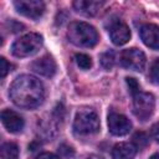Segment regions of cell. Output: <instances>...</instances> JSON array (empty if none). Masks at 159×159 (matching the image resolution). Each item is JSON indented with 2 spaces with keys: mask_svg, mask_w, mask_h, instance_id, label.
<instances>
[{
  "mask_svg": "<svg viewBox=\"0 0 159 159\" xmlns=\"http://www.w3.org/2000/svg\"><path fill=\"white\" fill-rule=\"evenodd\" d=\"M155 99L152 93L139 92L133 96V113L140 120H147L154 112Z\"/></svg>",
  "mask_w": 159,
  "mask_h": 159,
  "instance_id": "cell-5",
  "label": "cell"
},
{
  "mask_svg": "<svg viewBox=\"0 0 159 159\" xmlns=\"http://www.w3.org/2000/svg\"><path fill=\"white\" fill-rule=\"evenodd\" d=\"M120 65L124 68L142 72L145 67V55L139 48H127L120 53Z\"/></svg>",
  "mask_w": 159,
  "mask_h": 159,
  "instance_id": "cell-6",
  "label": "cell"
},
{
  "mask_svg": "<svg viewBox=\"0 0 159 159\" xmlns=\"http://www.w3.org/2000/svg\"><path fill=\"white\" fill-rule=\"evenodd\" d=\"M36 159H58V157L55 155V154H52V153H42Z\"/></svg>",
  "mask_w": 159,
  "mask_h": 159,
  "instance_id": "cell-24",
  "label": "cell"
},
{
  "mask_svg": "<svg viewBox=\"0 0 159 159\" xmlns=\"http://www.w3.org/2000/svg\"><path fill=\"white\" fill-rule=\"evenodd\" d=\"M31 68L36 73L50 78V77L55 76V73L57 71V65H56L55 60L51 56H43V57L34 61L32 65H31Z\"/></svg>",
  "mask_w": 159,
  "mask_h": 159,
  "instance_id": "cell-11",
  "label": "cell"
},
{
  "mask_svg": "<svg viewBox=\"0 0 159 159\" xmlns=\"http://www.w3.org/2000/svg\"><path fill=\"white\" fill-rule=\"evenodd\" d=\"M42 36L35 32L26 34L21 37H19L11 46V52L15 57H30L39 52V50L42 47Z\"/></svg>",
  "mask_w": 159,
  "mask_h": 159,
  "instance_id": "cell-4",
  "label": "cell"
},
{
  "mask_svg": "<svg viewBox=\"0 0 159 159\" xmlns=\"http://www.w3.org/2000/svg\"><path fill=\"white\" fill-rule=\"evenodd\" d=\"M19 147L15 143L7 142L1 145V159H17Z\"/></svg>",
  "mask_w": 159,
  "mask_h": 159,
  "instance_id": "cell-15",
  "label": "cell"
},
{
  "mask_svg": "<svg viewBox=\"0 0 159 159\" xmlns=\"http://www.w3.org/2000/svg\"><path fill=\"white\" fill-rule=\"evenodd\" d=\"M75 60H76V63L78 65V67L82 70H89L92 67V60L86 53H77L75 56Z\"/></svg>",
  "mask_w": 159,
  "mask_h": 159,
  "instance_id": "cell-17",
  "label": "cell"
},
{
  "mask_svg": "<svg viewBox=\"0 0 159 159\" xmlns=\"http://www.w3.org/2000/svg\"><path fill=\"white\" fill-rule=\"evenodd\" d=\"M58 154H60L62 158L70 159V158H72V157L75 155V150H73L70 145H67V144H61V145L58 147Z\"/></svg>",
  "mask_w": 159,
  "mask_h": 159,
  "instance_id": "cell-20",
  "label": "cell"
},
{
  "mask_svg": "<svg viewBox=\"0 0 159 159\" xmlns=\"http://www.w3.org/2000/svg\"><path fill=\"white\" fill-rule=\"evenodd\" d=\"M1 123L10 133H19L24 128L22 117L11 109H4L1 112Z\"/></svg>",
  "mask_w": 159,
  "mask_h": 159,
  "instance_id": "cell-10",
  "label": "cell"
},
{
  "mask_svg": "<svg viewBox=\"0 0 159 159\" xmlns=\"http://www.w3.org/2000/svg\"><path fill=\"white\" fill-rule=\"evenodd\" d=\"M88 159H103L102 157H98V155H92V157H89Z\"/></svg>",
  "mask_w": 159,
  "mask_h": 159,
  "instance_id": "cell-26",
  "label": "cell"
},
{
  "mask_svg": "<svg viewBox=\"0 0 159 159\" xmlns=\"http://www.w3.org/2000/svg\"><path fill=\"white\" fill-rule=\"evenodd\" d=\"M137 147L133 143H118L112 149V159H133Z\"/></svg>",
  "mask_w": 159,
  "mask_h": 159,
  "instance_id": "cell-14",
  "label": "cell"
},
{
  "mask_svg": "<svg viewBox=\"0 0 159 159\" xmlns=\"http://www.w3.org/2000/svg\"><path fill=\"white\" fill-rule=\"evenodd\" d=\"M149 80L154 84H159V58H157L149 70Z\"/></svg>",
  "mask_w": 159,
  "mask_h": 159,
  "instance_id": "cell-18",
  "label": "cell"
},
{
  "mask_svg": "<svg viewBox=\"0 0 159 159\" xmlns=\"http://www.w3.org/2000/svg\"><path fill=\"white\" fill-rule=\"evenodd\" d=\"M108 32H109V37L112 40V42L117 46H122L124 43H127L130 39V30L129 27L120 20L116 19L112 20L109 22V27H108Z\"/></svg>",
  "mask_w": 159,
  "mask_h": 159,
  "instance_id": "cell-8",
  "label": "cell"
},
{
  "mask_svg": "<svg viewBox=\"0 0 159 159\" xmlns=\"http://www.w3.org/2000/svg\"><path fill=\"white\" fill-rule=\"evenodd\" d=\"M12 66L4 58V57H0V78H5V76L11 71Z\"/></svg>",
  "mask_w": 159,
  "mask_h": 159,
  "instance_id": "cell-22",
  "label": "cell"
},
{
  "mask_svg": "<svg viewBox=\"0 0 159 159\" xmlns=\"http://www.w3.org/2000/svg\"><path fill=\"white\" fill-rule=\"evenodd\" d=\"M68 40L80 47H93L98 42V34L96 29L82 21L71 22L67 30Z\"/></svg>",
  "mask_w": 159,
  "mask_h": 159,
  "instance_id": "cell-2",
  "label": "cell"
},
{
  "mask_svg": "<svg viewBox=\"0 0 159 159\" xmlns=\"http://www.w3.org/2000/svg\"><path fill=\"white\" fill-rule=\"evenodd\" d=\"M108 129L113 135H125L130 132L132 123L125 116L111 112L108 114Z\"/></svg>",
  "mask_w": 159,
  "mask_h": 159,
  "instance_id": "cell-9",
  "label": "cell"
},
{
  "mask_svg": "<svg viewBox=\"0 0 159 159\" xmlns=\"http://www.w3.org/2000/svg\"><path fill=\"white\" fill-rule=\"evenodd\" d=\"M75 133L78 135H92L99 130V117L91 108L80 109L73 120Z\"/></svg>",
  "mask_w": 159,
  "mask_h": 159,
  "instance_id": "cell-3",
  "label": "cell"
},
{
  "mask_svg": "<svg viewBox=\"0 0 159 159\" xmlns=\"http://www.w3.org/2000/svg\"><path fill=\"white\" fill-rule=\"evenodd\" d=\"M150 134H152V138L159 143V123H155L152 125V129H150Z\"/></svg>",
  "mask_w": 159,
  "mask_h": 159,
  "instance_id": "cell-23",
  "label": "cell"
},
{
  "mask_svg": "<svg viewBox=\"0 0 159 159\" xmlns=\"http://www.w3.org/2000/svg\"><path fill=\"white\" fill-rule=\"evenodd\" d=\"M149 159H159V153H155V154H153Z\"/></svg>",
  "mask_w": 159,
  "mask_h": 159,
  "instance_id": "cell-25",
  "label": "cell"
},
{
  "mask_svg": "<svg viewBox=\"0 0 159 159\" xmlns=\"http://www.w3.org/2000/svg\"><path fill=\"white\" fill-rule=\"evenodd\" d=\"M114 62H116V57L113 51H107L101 55V65L104 70H111L114 66Z\"/></svg>",
  "mask_w": 159,
  "mask_h": 159,
  "instance_id": "cell-16",
  "label": "cell"
},
{
  "mask_svg": "<svg viewBox=\"0 0 159 159\" xmlns=\"http://www.w3.org/2000/svg\"><path fill=\"white\" fill-rule=\"evenodd\" d=\"M142 41L153 50H159V26L154 24H145L140 27Z\"/></svg>",
  "mask_w": 159,
  "mask_h": 159,
  "instance_id": "cell-12",
  "label": "cell"
},
{
  "mask_svg": "<svg viewBox=\"0 0 159 159\" xmlns=\"http://www.w3.org/2000/svg\"><path fill=\"white\" fill-rule=\"evenodd\" d=\"M11 101L20 108L35 109L45 101V87L40 80L30 75L17 76L9 91Z\"/></svg>",
  "mask_w": 159,
  "mask_h": 159,
  "instance_id": "cell-1",
  "label": "cell"
},
{
  "mask_svg": "<svg viewBox=\"0 0 159 159\" xmlns=\"http://www.w3.org/2000/svg\"><path fill=\"white\" fill-rule=\"evenodd\" d=\"M16 11L29 19L37 20L45 12V4L40 0H19L14 2Z\"/></svg>",
  "mask_w": 159,
  "mask_h": 159,
  "instance_id": "cell-7",
  "label": "cell"
},
{
  "mask_svg": "<svg viewBox=\"0 0 159 159\" xmlns=\"http://www.w3.org/2000/svg\"><path fill=\"white\" fill-rule=\"evenodd\" d=\"M125 82H127V84H128V88H129V92L134 96V94H137V93H139L140 91H139V83H138V81L135 80V78H133V77H127L125 78Z\"/></svg>",
  "mask_w": 159,
  "mask_h": 159,
  "instance_id": "cell-21",
  "label": "cell"
},
{
  "mask_svg": "<svg viewBox=\"0 0 159 159\" xmlns=\"http://www.w3.org/2000/svg\"><path fill=\"white\" fill-rule=\"evenodd\" d=\"M103 6V1H94V0H76L73 2V7L77 12L84 16H94L99 12Z\"/></svg>",
  "mask_w": 159,
  "mask_h": 159,
  "instance_id": "cell-13",
  "label": "cell"
},
{
  "mask_svg": "<svg viewBox=\"0 0 159 159\" xmlns=\"http://www.w3.org/2000/svg\"><path fill=\"white\" fill-rule=\"evenodd\" d=\"M134 145L137 147V149L139 148V149H143V148H145L147 145H148V137H147V134L145 133H143V132H138V133H135L134 134Z\"/></svg>",
  "mask_w": 159,
  "mask_h": 159,
  "instance_id": "cell-19",
  "label": "cell"
}]
</instances>
